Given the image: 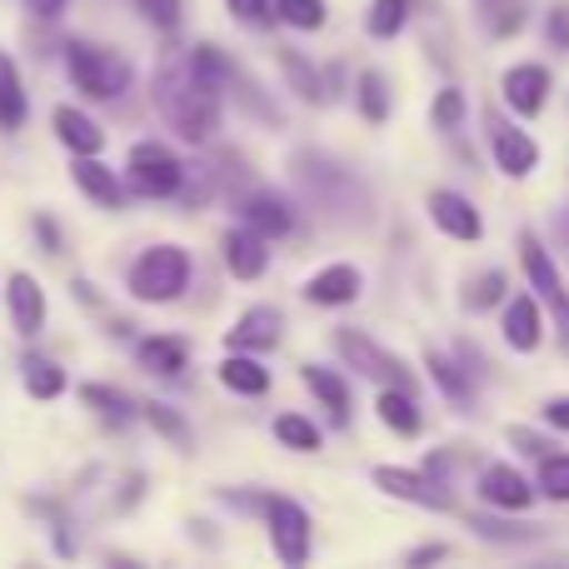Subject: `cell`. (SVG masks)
Wrapping results in <instances>:
<instances>
[{"label": "cell", "instance_id": "5", "mask_svg": "<svg viewBox=\"0 0 569 569\" xmlns=\"http://www.w3.org/2000/svg\"><path fill=\"white\" fill-rule=\"evenodd\" d=\"M330 345L340 350V360L350 365V370L365 375V380H385V385H400V390H415V370H405L400 355L380 350L365 330H335Z\"/></svg>", "mask_w": 569, "mask_h": 569}, {"label": "cell", "instance_id": "40", "mask_svg": "<svg viewBox=\"0 0 569 569\" xmlns=\"http://www.w3.org/2000/svg\"><path fill=\"white\" fill-rule=\"evenodd\" d=\"M475 535L480 540H500V545H525L530 540V525H495V520H475Z\"/></svg>", "mask_w": 569, "mask_h": 569}, {"label": "cell", "instance_id": "27", "mask_svg": "<svg viewBox=\"0 0 569 569\" xmlns=\"http://www.w3.org/2000/svg\"><path fill=\"white\" fill-rule=\"evenodd\" d=\"M20 385H26L30 400H56V395L66 390V370H60L56 360H40V355H30V360L20 365Z\"/></svg>", "mask_w": 569, "mask_h": 569}, {"label": "cell", "instance_id": "37", "mask_svg": "<svg viewBox=\"0 0 569 569\" xmlns=\"http://www.w3.org/2000/svg\"><path fill=\"white\" fill-rule=\"evenodd\" d=\"M284 76L300 86V96L305 100H315V106H325L330 100V90H325V80L315 76V66H305V60H295V56H284Z\"/></svg>", "mask_w": 569, "mask_h": 569}, {"label": "cell", "instance_id": "41", "mask_svg": "<svg viewBox=\"0 0 569 569\" xmlns=\"http://www.w3.org/2000/svg\"><path fill=\"white\" fill-rule=\"evenodd\" d=\"M230 10H236V20H246V26H266V20H276L270 0H230Z\"/></svg>", "mask_w": 569, "mask_h": 569}, {"label": "cell", "instance_id": "35", "mask_svg": "<svg viewBox=\"0 0 569 569\" xmlns=\"http://www.w3.org/2000/svg\"><path fill=\"white\" fill-rule=\"evenodd\" d=\"M360 110H365V120H385V116H390V86H385L380 70H365V76H360Z\"/></svg>", "mask_w": 569, "mask_h": 569}, {"label": "cell", "instance_id": "16", "mask_svg": "<svg viewBox=\"0 0 569 569\" xmlns=\"http://www.w3.org/2000/svg\"><path fill=\"white\" fill-rule=\"evenodd\" d=\"M505 340H510V350H520V355L540 350L545 315H540V300H535V295H520V300H510V310H505Z\"/></svg>", "mask_w": 569, "mask_h": 569}, {"label": "cell", "instance_id": "36", "mask_svg": "<svg viewBox=\"0 0 569 569\" xmlns=\"http://www.w3.org/2000/svg\"><path fill=\"white\" fill-rule=\"evenodd\" d=\"M500 295H505V270H485V276L470 280L465 305H470V310H490V305H500Z\"/></svg>", "mask_w": 569, "mask_h": 569}, {"label": "cell", "instance_id": "25", "mask_svg": "<svg viewBox=\"0 0 569 569\" xmlns=\"http://www.w3.org/2000/svg\"><path fill=\"white\" fill-rule=\"evenodd\" d=\"M220 385L236 395H266L270 390V370L260 360H250V355H230V360H220Z\"/></svg>", "mask_w": 569, "mask_h": 569}, {"label": "cell", "instance_id": "30", "mask_svg": "<svg viewBox=\"0 0 569 569\" xmlns=\"http://www.w3.org/2000/svg\"><path fill=\"white\" fill-rule=\"evenodd\" d=\"M276 440L284 445V450H300V455L320 450V430H315L305 415H280V420H276Z\"/></svg>", "mask_w": 569, "mask_h": 569}, {"label": "cell", "instance_id": "9", "mask_svg": "<svg viewBox=\"0 0 569 569\" xmlns=\"http://www.w3.org/2000/svg\"><path fill=\"white\" fill-rule=\"evenodd\" d=\"M6 305H10V325H16L26 340L46 330V290L36 284V276L16 270V276L6 280Z\"/></svg>", "mask_w": 569, "mask_h": 569}, {"label": "cell", "instance_id": "19", "mask_svg": "<svg viewBox=\"0 0 569 569\" xmlns=\"http://www.w3.org/2000/svg\"><path fill=\"white\" fill-rule=\"evenodd\" d=\"M70 176H76V186L86 190L96 206H106V210H116L120 200H126V186L116 180V170H106L96 156H76V166H70Z\"/></svg>", "mask_w": 569, "mask_h": 569}, {"label": "cell", "instance_id": "44", "mask_svg": "<svg viewBox=\"0 0 569 569\" xmlns=\"http://www.w3.org/2000/svg\"><path fill=\"white\" fill-rule=\"evenodd\" d=\"M545 420H550L555 430H569V395H555V400L545 405Z\"/></svg>", "mask_w": 569, "mask_h": 569}, {"label": "cell", "instance_id": "12", "mask_svg": "<svg viewBox=\"0 0 569 569\" xmlns=\"http://www.w3.org/2000/svg\"><path fill=\"white\" fill-rule=\"evenodd\" d=\"M430 220L455 240H480L485 226H480V210L460 196V190H435L430 196Z\"/></svg>", "mask_w": 569, "mask_h": 569}, {"label": "cell", "instance_id": "18", "mask_svg": "<svg viewBox=\"0 0 569 569\" xmlns=\"http://www.w3.org/2000/svg\"><path fill=\"white\" fill-rule=\"evenodd\" d=\"M240 220H246L256 236H266V240H280V236H290L295 230V216H290V206H284L280 196H250L246 206H240Z\"/></svg>", "mask_w": 569, "mask_h": 569}, {"label": "cell", "instance_id": "3", "mask_svg": "<svg viewBox=\"0 0 569 569\" xmlns=\"http://www.w3.org/2000/svg\"><path fill=\"white\" fill-rule=\"evenodd\" d=\"M190 284V256L180 246H150L146 256L130 266V295L146 305L180 300Z\"/></svg>", "mask_w": 569, "mask_h": 569}, {"label": "cell", "instance_id": "15", "mask_svg": "<svg viewBox=\"0 0 569 569\" xmlns=\"http://www.w3.org/2000/svg\"><path fill=\"white\" fill-rule=\"evenodd\" d=\"M280 310L276 305H256V310H246L236 320V330L226 335V345L230 350H270V345L280 340Z\"/></svg>", "mask_w": 569, "mask_h": 569}, {"label": "cell", "instance_id": "23", "mask_svg": "<svg viewBox=\"0 0 569 569\" xmlns=\"http://www.w3.org/2000/svg\"><path fill=\"white\" fill-rule=\"evenodd\" d=\"M300 375H305V385L315 390V400H320L325 410H330V420H335V425L350 420V385H345L340 375L325 370V365H305Z\"/></svg>", "mask_w": 569, "mask_h": 569}, {"label": "cell", "instance_id": "32", "mask_svg": "<svg viewBox=\"0 0 569 569\" xmlns=\"http://www.w3.org/2000/svg\"><path fill=\"white\" fill-rule=\"evenodd\" d=\"M540 495L555 505H569V455H540Z\"/></svg>", "mask_w": 569, "mask_h": 569}, {"label": "cell", "instance_id": "6", "mask_svg": "<svg viewBox=\"0 0 569 569\" xmlns=\"http://www.w3.org/2000/svg\"><path fill=\"white\" fill-rule=\"evenodd\" d=\"M266 520H270V540H276V555L284 565H305L310 560V515L300 510L284 495H270L266 500Z\"/></svg>", "mask_w": 569, "mask_h": 569}, {"label": "cell", "instance_id": "34", "mask_svg": "<svg viewBox=\"0 0 569 569\" xmlns=\"http://www.w3.org/2000/svg\"><path fill=\"white\" fill-rule=\"evenodd\" d=\"M140 415H146L150 425H156L160 435H166L170 445H180V450H190V430H186V420H180L176 410H170V405H160V400H146V405H136Z\"/></svg>", "mask_w": 569, "mask_h": 569}, {"label": "cell", "instance_id": "7", "mask_svg": "<svg viewBox=\"0 0 569 569\" xmlns=\"http://www.w3.org/2000/svg\"><path fill=\"white\" fill-rule=\"evenodd\" d=\"M375 480V490H385V495H395V500H405V505H425V510H450V485L445 480H435V475H415V470H400V465H380V470L370 475Z\"/></svg>", "mask_w": 569, "mask_h": 569}, {"label": "cell", "instance_id": "46", "mask_svg": "<svg viewBox=\"0 0 569 569\" xmlns=\"http://www.w3.org/2000/svg\"><path fill=\"white\" fill-rule=\"evenodd\" d=\"M26 10H30V16H40V20H50V16H60V10H66V0H26Z\"/></svg>", "mask_w": 569, "mask_h": 569}, {"label": "cell", "instance_id": "1", "mask_svg": "<svg viewBox=\"0 0 569 569\" xmlns=\"http://www.w3.org/2000/svg\"><path fill=\"white\" fill-rule=\"evenodd\" d=\"M220 80H226V60L216 56V46L196 50H170L156 70V110L180 140L200 146L210 140L220 120Z\"/></svg>", "mask_w": 569, "mask_h": 569}, {"label": "cell", "instance_id": "20", "mask_svg": "<svg viewBox=\"0 0 569 569\" xmlns=\"http://www.w3.org/2000/svg\"><path fill=\"white\" fill-rule=\"evenodd\" d=\"M136 360H140V370L160 375V380H176V375L186 370L190 350H186V340H176V335H150V340H140Z\"/></svg>", "mask_w": 569, "mask_h": 569}, {"label": "cell", "instance_id": "21", "mask_svg": "<svg viewBox=\"0 0 569 569\" xmlns=\"http://www.w3.org/2000/svg\"><path fill=\"white\" fill-rule=\"evenodd\" d=\"M475 16H480L485 36L510 40V36H520L525 20H530V0H475Z\"/></svg>", "mask_w": 569, "mask_h": 569}, {"label": "cell", "instance_id": "45", "mask_svg": "<svg viewBox=\"0 0 569 569\" xmlns=\"http://www.w3.org/2000/svg\"><path fill=\"white\" fill-rule=\"evenodd\" d=\"M445 555H450L445 545H425V550H410L405 560H410V565H435V560H445Z\"/></svg>", "mask_w": 569, "mask_h": 569}, {"label": "cell", "instance_id": "11", "mask_svg": "<svg viewBox=\"0 0 569 569\" xmlns=\"http://www.w3.org/2000/svg\"><path fill=\"white\" fill-rule=\"evenodd\" d=\"M480 500L495 505V510H530L535 485L525 480L520 470H510V465H490V470L480 475Z\"/></svg>", "mask_w": 569, "mask_h": 569}, {"label": "cell", "instance_id": "29", "mask_svg": "<svg viewBox=\"0 0 569 569\" xmlns=\"http://www.w3.org/2000/svg\"><path fill=\"white\" fill-rule=\"evenodd\" d=\"M405 20H410V0H375L370 16H365V30L375 40H390L405 30Z\"/></svg>", "mask_w": 569, "mask_h": 569}, {"label": "cell", "instance_id": "39", "mask_svg": "<svg viewBox=\"0 0 569 569\" xmlns=\"http://www.w3.org/2000/svg\"><path fill=\"white\" fill-rule=\"evenodd\" d=\"M136 10L150 20L156 30H176L180 26V0H136Z\"/></svg>", "mask_w": 569, "mask_h": 569}, {"label": "cell", "instance_id": "14", "mask_svg": "<svg viewBox=\"0 0 569 569\" xmlns=\"http://www.w3.org/2000/svg\"><path fill=\"white\" fill-rule=\"evenodd\" d=\"M220 250H226V266H230V276H236V280H260V276H266V266H270L266 236H256L250 226L230 230Z\"/></svg>", "mask_w": 569, "mask_h": 569}, {"label": "cell", "instance_id": "38", "mask_svg": "<svg viewBox=\"0 0 569 569\" xmlns=\"http://www.w3.org/2000/svg\"><path fill=\"white\" fill-rule=\"evenodd\" d=\"M430 120L440 130H455L465 120V90L460 86H445L440 96H435V110H430Z\"/></svg>", "mask_w": 569, "mask_h": 569}, {"label": "cell", "instance_id": "26", "mask_svg": "<svg viewBox=\"0 0 569 569\" xmlns=\"http://www.w3.org/2000/svg\"><path fill=\"white\" fill-rule=\"evenodd\" d=\"M20 126H26V90H20L16 60L0 50V130H20Z\"/></svg>", "mask_w": 569, "mask_h": 569}, {"label": "cell", "instance_id": "43", "mask_svg": "<svg viewBox=\"0 0 569 569\" xmlns=\"http://www.w3.org/2000/svg\"><path fill=\"white\" fill-rule=\"evenodd\" d=\"M545 30H550L555 46L569 50V6H555V10H550V20H545Z\"/></svg>", "mask_w": 569, "mask_h": 569}, {"label": "cell", "instance_id": "24", "mask_svg": "<svg viewBox=\"0 0 569 569\" xmlns=\"http://www.w3.org/2000/svg\"><path fill=\"white\" fill-rule=\"evenodd\" d=\"M375 415H380V425H390L395 435H420V405H415L410 390H400V385L375 395Z\"/></svg>", "mask_w": 569, "mask_h": 569}, {"label": "cell", "instance_id": "4", "mask_svg": "<svg viewBox=\"0 0 569 569\" xmlns=\"http://www.w3.org/2000/svg\"><path fill=\"white\" fill-rule=\"evenodd\" d=\"M130 190L136 196H150V200H166V196H180L186 190V166L176 160V150L160 146V140H140L130 146Z\"/></svg>", "mask_w": 569, "mask_h": 569}, {"label": "cell", "instance_id": "42", "mask_svg": "<svg viewBox=\"0 0 569 569\" xmlns=\"http://www.w3.org/2000/svg\"><path fill=\"white\" fill-rule=\"evenodd\" d=\"M510 445H520V450H525V455H535V460H540V455H550V450H555V445L545 440V435L525 430V425H515V430H510Z\"/></svg>", "mask_w": 569, "mask_h": 569}, {"label": "cell", "instance_id": "47", "mask_svg": "<svg viewBox=\"0 0 569 569\" xmlns=\"http://www.w3.org/2000/svg\"><path fill=\"white\" fill-rule=\"evenodd\" d=\"M555 310H560V325H565V350H569V295H565V300H555Z\"/></svg>", "mask_w": 569, "mask_h": 569}, {"label": "cell", "instance_id": "22", "mask_svg": "<svg viewBox=\"0 0 569 569\" xmlns=\"http://www.w3.org/2000/svg\"><path fill=\"white\" fill-rule=\"evenodd\" d=\"M520 256H525V276H530V284L545 295V300H565V284H560V270H555L550 250L540 246V236H520Z\"/></svg>", "mask_w": 569, "mask_h": 569}, {"label": "cell", "instance_id": "10", "mask_svg": "<svg viewBox=\"0 0 569 569\" xmlns=\"http://www.w3.org/2000/svg\"><path fill=\"white\" fill-rule=\"evenodd\" d=\"M500 90H505L515 116H540V110L550 106V70L545 66H510Z\"/></svg>", "mask_w": 569, "mask_h": 569}, {"label": "cell", "instance_id": "33", "mask_svg": "<svg viewBox=\"0 0 569 569\" xmlns=\"http://www.w3.org/2000/svg\"><path fill=\"white\" fill-rule=\"evenodd\" d=\"M276 20H284L290 30H320L325 26V6L320 0H270Z\"/></svg>", "mask_w": 569, "mask_h": 569}, {"label": "cell", "instance_id": "17", "mask_svg": "<svg viewBox=\"0 0 569 569\" xmlns=\"http://www.w3.org/2000/svg\"><path fill=\"white\" fill-rule=\"evenodd\" d=\"M360 290H365V276L355 266H325L320 276L305 280V295L315 305H350V300H360Z\"/></svg>", "mask_w": 569, "mask_h": 569}, {"label": "cell", "instance_id": "8", "mask_svg": "<svg viewBox=\"0 0 569 569\" xmlns=\"http://www.w3.org/2000/svg\"><path fill=\"white\" fill-rule=\"evenodd\" d=\"M485 126H490V150H495V160H500L505 176H510V180L530 176L535 160H540V146H535V140L525 136L520 126L500 120V110H490V116H485Z\"/></svg>", "mask_w": 569, "mask_h": 569}, {"label": "cell", "instance_id": "13", "mask_svg": "<svg viewBox=\"0 0 569 569\" xmlns=\"http://www.w3.org/2000/svg\"><path fill=\"white\" fill-rule=\"evenodd\" d=\"M50 126H56L60 146H66L70 156H100V150H106V130H100L96 120H90L86 110H76V106H56Z\"/></svg>", "mask_w": 569, "mask_h": 569}, {"label": "cell", "instance_id": "31", "mask_svg": "<svg viewBox=\"0 0 569 569\" xmlns=\"http://www.w3.org/2000/svg\"><path fill=\"white\" fill-rule=\"evenodd\" d=\"M80 400H86L90 410H100L106 420H120V425H126L130 415H140V410H136V400H126V395L110 390V385H86V390H80Z\"/></svg>", "mask_w": 569, "mask_h": 569}, {"label": "cell", "instance_id": "28", "mask_svg": "<svg viewBox=\"0 0 569 569\" xmlns=\"http://www.w3.org/2000/svg\"><path fill=\"white\" fill-rule=\"evenodd\" d=\"M425 365H430L435 385L445 390V400H450V405H465V410H470V405H475V385H470V375H460V365H450L445 355H425Z\"/></svg>", "mask_w": 569, "mask_h": 569}, {"label": "cell", "instance_id": "2", "mask_svg": "<svg viewBox=\"0 0 569 569\" xmlns=\"http://www.w3.org/2000/svg\"><path fill=\"white\" fill-rule=\"evenodd\" d=\"M66 70L76 80V90H86L90 100H116L130 90V60L116 56L106 46H86V40H70L66 46Z\"/></svg>", "mask_w": 569, "mask_h": 569}]
</instances>
